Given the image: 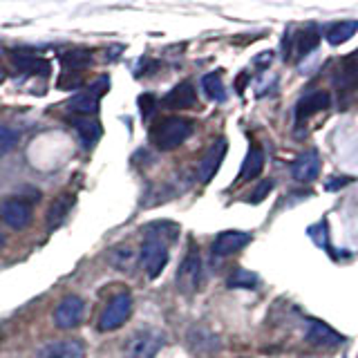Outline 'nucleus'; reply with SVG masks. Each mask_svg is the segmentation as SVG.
Segmentation results:
<instances>
[{
    "label": "nucleus",
    "instance_id": "1",
    "mask_svg": "<svg viewBox=\"0 0 358 358\" xmlns=\"http://www.w3.org/2000/svg\"><path fill=\"white\" fill-rule=\"evenodd\" d=\"M150 229L155 233L145 235V240L139 249V257H141V262L145 266V271H148V275L159 278L166 262H168V242L175 240L177 235H164L159 224H155V227H150Z\"/></svg>",
    "mask_w": 358,
    "mask_h": 358
},
{
    "label": "nucleus",
    "instance_id": "2",
    "mask_svg": "<svg viewBox=\"0 0 358 358\" xmlns=\"http://www.w3.org/2000/svg\"><path fill=\"white\" fill-rule=\"evenodd\" d=\"M190 132H193V123L182 117H168L162 119L150 132L152 145L157 150H175L177 145H182Z\"/></svg>",
    "mask_w": 358,
    "mask_h": 358
},
{
    "label": "nucleus",
    "instance_id": "3",
    "mask_svg": "<svg viewBox=\"0 0 358 358\" xmlns=\"http://www.w3.org/2000/svg\"><path fill=\"white\" fill-rule=\"evenodd\" d=\"M130 313H132V296L128 294V291H121V294H117L115 298H110L103 313H101L99 329L101 331L119 329L121 324L130 318Z\"/></svg>",
    "mask_w": 358,
    "mask_h": 358
},
{
    "label": "nucleus",
    "instance_id": "4",
    "mask_svg": "<svg viewBox=\"0 0 358 358\" xmlns=\"http://www.w3.org/2000/svg\"><path fill=\"white\" fill-rule=\"evenodd\" d=\"M164 347V336L159 331L143 329L137 331L126 345V358H155Z\"/></svg>",
    "mask_w": 358,
    "mask_h": 358
},
{
    "label": "nucleus",
    "instance_id": "5",
    "mask_svg": "<svg viewBox=\"0 0 358 358\" xmlns=\"http://www.w3.org/2000/svg\"><path fill=\"white\" fill-rule=\"evenodd\" d=\"M320 34L313 25H307L298 34H287L285 38V61H298L302 56H307L318 45Z\"/></svg>",
    "mask_w": 358,
    "mask_h": 358
},
{
    "label": "nucleus",
    "instance_id": "6",
    "mask_svg": "<svg viewBox=\"0 0 358 358\" xmlns=\"http://www.w3.org/2000/svg\"><path fill=\"white\" fill-rule=\"evenodd\" d=\"M85 300L81 296H65L54 311V324L59 329H74L83 322Z\"/></svg>",
    "mask_w": 358,
    "mask_h": 358
},
{
    "label": "nucleus",
    "instance_id": "7",
    "mask_svg": "<svg viewBox=\"0 0 358 358\" xmlns=\"http://www.w3.org/2000/svg\"><path fill=\"white\" fill-rule=\"evenodd\" d=\"M201 280V257L197 251H190L177 268V287L182 294H195Z\"/></svg>",
    "mask_w": 358,
    "mask_h": 358
},
{
    "label": "nucleus",
    "instance_id": "8",
    "mask_svg": "<svg viewBox=\"0 0 358 358\" xmlns=\"http://www.w3.org/2000/svg\"><path fill=\"white\" fill-rule=\"evenodd\" d=\"M106 90H108V76L99 78V81H94L87 90H83L81 94H76L67 108H70L72 112H78L81 117L94 115V112L99 110V96L103 94Z\"/></svg>",
    "mask_w": 358,
    "mask_h": 358
},
{
    "label": "nucleus",
    "instance_id": "9",
    "mask_svg": "<svg viewBox=\"0 0 358 358\" xmlns=\"http://www.w3.org/2000/svg\"><path fill=\"white\" fill-rule=\"evenodd\" d=\"M224 155H227V139L220 137L217 141H213V143L208 145V150L204 152V157H201V162H199V166H197V177H199V182L208 184L210 179L215 177V173L220 171V166H222Z\"/></svg>",
    "mask_w": 358,
    "mask_h": 358
},
{
    "label": "nucleus",
    "instance_id": "10",
    "mask_svg": "<svg viewBox=\"0 0 358 358\" xmlns=\"http://www.w3.org/2000/svg\"><path fill=\"white\" fill-rule=\"evenodd\" d=\"M0 220H3L9 229H22V227H27L31 220V206L25 199L9 197L0 204Z\"/></svg>",
    "mask_w": 358,
    "mask_h": 358
},
{
    "label": "nucleus",
    "instance_id": "11",
    "mask_svg": "<svg viewBox=\"0 0 358 358\" xmlns=\"http://www.w3.org/2000/svg\"><path fill=\"white\" fill-rule=\"evenodd\" d=\"M331 103V96L329 92H324V90H313V92L305 94L296 106V121L302 123V119H309L313 117L316 112H322L327 110Z\"/></svg>",
    "mask_w": 358,
    "mask_h": 358
},
{
    "label": "nucleus",
    "instance_id": "12",
    "mask_svg": "<svg viewBox=\"0 0 358 358\" xmlns=\"http://www.w3.org/2000/svg\"><path fill=\"white\" fill-rule=\"evenodd\" d=\"M85 345L78 338L70 341H52L38 352V358H83Z\"/></svg>",
    "mask_w": 358,
    "mask_h": 358
},
{
    "label": "nucleus",
    "instance_id": "13",
    "mask_svg": "<svg viewBox=\"0 0 358 358\" xmlns=\"http://www.w3.org/2000/svg\"><path fill=\"white\" fill-rule=\"evenodd\" d=\"M318 173H320V157L316 150L302 152L294 162V166H291V175H294L296 182H302V184L313 182V179L318 177Z\"/></svg>",
    "mask_w": 358,
    "mask_h": 358
},
{
    "label": "nucleus",
    "instance_id": "14",
    "mask_svg": "<svg viewBox=\"0 0 358 358\" xmlns=\"http://www.w3.org/2000/svg\"><path fill=\"white\" fill-rule=\"evenodd\" d=\"M249 242H251L249 233H244V231H224V233L217 235L215 242H213V253L220 255V257L238 253Z\"/></svg>",
    "mask_w": 358,
    "mask_h": 358
},
{
    "label": "nucleus",
    "instance_id": "15",
    "mask_svg": "<svg viewBox=\"0 0 358 358\" xmlns=\"http://www.w3.org/2000/svg\"><path fill=\"white\" fill-rule=\"evenodd\" d=\"M164 108H171V110H188L197 103V94H195V87L193 83H179L177 87H173L171 92L164 96Z\"/></svg>",
    "mask_w": 358,
    "mask_h": 358
},
{
    "label": "nucleus",
    "instance_id": "16",
    "mask_svg": "<svg viewBox=\"0 0 358 358\" xmlns=\"http://www.w3.org/2000/svg\"><path fill=\"white\" fill-rule=\"evenodd\" d=\"M14 63L18 67V72L22 74H38V76L50 74V63L34 52H22V50L14 52Z\"/></svg>",
    "mask_w": 358,
    "mask_h": 358
},
{
    "label": "nucleus",
    "instance_id": "17",
    "mask_svg": "<svg viewBox=\"0 0 358 358\" xmlns=\"http://www.w3.org/2000/svg\"><path fill=\"white\" fill-rule=\"evenodd\" d=\"M307 338H309V343H313V345H322V347H336V345H341V343H343V336H341V334H336V331L329 327V324L318 322V320H313V322L309 324Z\"/></svg>",
    "mask_w": 358,
    "mask_h": 358
},
{
    "label": "nucleus",
    "instance_id": "18",
    "mask_svg": "<svg viewBox=\"0 0 358 358\" xmlns=\"http://www.w3.org/2000/svg\"><path fill=\"white\" fill-rule=\"evenodd\" d=\"M72 206H74V197L72 195H59V197H56L50 204V208H48V217H45L48 227L50 229H59L61 224L65 222L67 213L72 210Z\"/></svg>",
    "mask_w": 358,
    "mask_h": 358
},
{
    "label": "nucleus",
    "instance_id": "19",
    "mask_svg": "<svg viewBox=\"0 0 358 358\" xmlns=\"http://www.w3.org/2000/svg\"><path fill=\"white\" fill-rule=\"evenodd\" d=\"M262 168H264V152L260 148H251L242 164V171L238 175V184L251 182V179H255L262 173Z\"/></svg>",
    "mask_w": 358,
    "mask_h": 358
},
{
    "label": "nucleus",
    "instance_id": "20",
    "mask_svg": "<svg viewBox=\"0 0 358 358\" xmlns=\"http://www.w3.org/2000/svg\"><path fill=\"white\" fill-rule=\"evenodd\" d=\"M72 126H74V130L78 132V137H81V141L85 145H94L99 141V137H101V126L96 121L87 119V117H74Z\"/></svg>",
    "mask_w": 358,
    "mask_h": 358
},
{
    "label": "nucleus",
    "instance_id": "21",
    "mask_svg": "<svg viewBox=\"0 0 358 358\" xmlns=\"http://www.w3.org/2000/svg\"><path fill=\"white\" fill-rule=\"evenodd\" d=\"M356 31H358V20H341L327 29V41L331 45H341L350 41Z\"/></svg>",
    "mask_w": 358,
    "mask_h": 358
},
{
    "label": "nucleus",
    "instance_id": "22",
    "mask_svg": "<svg viewBox=\"0 0 358 358\" xmlns=\"http://www.w3.org/2000/svg\"><path fill=\"white\" fill-rule=\"evenodd\" d=\"M334 85L341 87L338 92H358V67L350 65L338 70L334 76Z\"/></svg>",
    "mask_w": 358,
    "mask_h": 358
},
{
    "label": "nucleus",
    "instance_id": "23",
    "mask_svg": "<svg viewBox=\"0 0 358 358\" xmlns=\"http://www.w3.org/2000/svg\"><path fill=\"white\" fill-rule=\"evenodd\" d=\"M201 87H204V92L210 101H224L227 99V90H224V83H222V76L220 72H210L201 78Z\"/></svg>",
    "mask_w": 358,
    "mask_h": 358
},
{
    "label": "nucleus",
    "instance_id": "24",
    "mask_svg": "<svg viewBox=\"0 0 358 358\" xmlns=\"http://www.w3.org/2000/svg\"><path fill=\"white\" fill-rule=\"evenodd\" d=\"M61 61L70 72H76V70H83L85 65L92 63V54L83 52V50H72V52H65L61 56Z\"/></svg>",
    "mask_w": 358,
    "mask_h": 358
},
{
    "label": "nucleus",
    "instance_id": "25",
    "mask_svg": "<svg viewBox=\"0 0 358 358\" xmlns=\"http://www.w3.org/2000/svg\"><path fill=\"white\" fill-rule=\"evenodd\" d=\"M257 285V275L246 271V268H235L229 278V287L231 289H253Z\"/></svg>",
    "mask_w": 358,
    "mask_h": 358
},
{
    "label": "nucleus",
    "instance_id": "26",
    "mask_svg": "<svg viewBox=\"0 0 358 358\" xmlns=\"http://www.w3.org/2000/svg\"><path fill=\"white\" fill-rule=\"evenodd\" d=\"M18 143V132L7 126H0V157H5Z\"/></svg>",
    "mask_w": 358,
    "mask_h": 358
},
{
    "label": "nucleus",
    "instance_id": "27",
    "mask_svg": "<svg viewBox=\"0 0 358 358\" xmlns=\"http://www.w3.org/2000/svg\"><path fill=\"white\" fill-rule=\"evenodd\" d=\"M81 85H83V72H65L59 78L61 90H78Z\"/></svg>",
    "mask_w": 358,
    "mask_h": 358
},
{
    "label": "nucleus",
    "instance_id": "28",
    "mask_svg": "<svg viewBox=\"0 0 358 358\" xmlns=\"http://www.w3.org/2000/svg\"><path fill=\"white\" fill-rule=\"evenodd\" d=\"M271 188H273V179H264V182L251 193V201H253V204H260V201H262L268 193H271Z\"/></svg>",
    "mask_w": 358,
    "mask_h": 358
},
{
    "label": "nucleus",
    "instance_id": "29",
    "mask_svg": "<svg viewBox=\"0 0 358 358\" xmlns=\"http://www.w3.org/2000/svg\"><path fill=\"white\" fill-rule=\"evenodd\" d=\"M331 179H336V182H327V190H336V188L347 186L352 182V177H331Z\"/></svg>",
    "mask_w": 358,
    "mask_h": 358
},
{
    "label": "nucleus",
    "instance_id": "30",
    "mask_svg": "<svg viewBox=\"0 0 358 358\" xmlns=\"http://www.w3.org/2000/svg\"><path fill=\"white\" fill-rule=\"evenodd\" d=\"M5 78H7V70H5V67H3V65H0V83H3V81H5Z\"/></svg>",
    "mask_w": 358,
    "mask_h": 358
},
{
    "label": "nucleus",
    "instance_id": "31",
    "mask_svg": "<svg viewBox=\"0 0 358 358\" xmlns=\"http://www.w3.org/2000/svg\"><path fill=\"white\" fill-rule=\"evenodd\" d=\"M0 54H3V43H0Z\"/></svg>",
    "mask_w": 358,
    "mask_h": 358
}]
</instances>
